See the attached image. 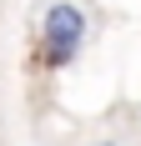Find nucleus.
Instances as JSON below:
<instances>
[{"instance_id": "1", "label": "nucleus", "mask_w": 141, "mask_h": 146, "mask_svg": "<svg viewBox=\"0 0 141 146\" xmlns=\"http://www.w3.org/2000/svg\"><path fill=\"white\" fill-rule=\"evenodd\" d=\"M81 45H86V10L76 0L45 5V15H41V56H45V66L51 71L70 66V60L81 56Z\"/></svg>"}, {"instance_id": "2", "label": "nucleus", "mask_w": 141, "mask_h": 146, "mask_svg": "<svg viewBox=\"0 0 141 146\" xmlns=\"http://www.w3.org/2000/svg\"><path fill=\"white\" fill-rule=\"evenodd\" d=\"M91 146H116V141H91Z\"/></svg>"}]
</instances>
